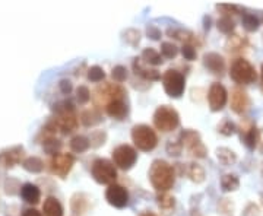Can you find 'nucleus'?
<instances>
[{"instance_id":"27","label":"nucleus","mask_w":263,"mask_h":216,"mask_svg":"<svg viewBox=\"0 0 263 216\" xmlns=\"http://www.w3.org/2000/svg\"><path fill=\"white\" fill-rule=\"evenodd\" d=\"M221 187L224 191H235L240 187V180L234 174H225L221 178Z\"/></svg>"},{"instance_id":"5","label":"nucleus","mask_w":263,"mask_h":216,"mask_svg":"<svg viewBox=\"0 0 263 216\" xmlns=\"http://www.w3.org/2000/svg\"><path fill=\"white\" fill-rule=\"evenodd\" d=\"M91 174L94 180L99 184H114L117 178V170L114 164L108 159H95L92 167H91Z\"/></svg>"},{"instance_id":"26","label":"nucleus","mask_w":263,"mask_h":216,"mask_svg":"<svg viewBox=\"0 0 263 216\" xmlns=\"http://www.w3.org/2000/svg\"><path fill=\"white\" fill-rule=\"evenodd\" d=\"M81 122L84 126L89 127L94 124H98L101 122V114L97 110H87L81 114Z\"/></svg>"},{"instance_id":"6","label":"nucleus","mask_w":263,"mask_h":216,"mask_svg":"<svg viewBox=\"0 0 263 216\" xmlns=\"http://www.w3.org/2000/svg\"><path fill=\"white\" fill-rule=\"evenodd\" d=\"M125 95L126 91L119 86V85H113V84H104L102 86H98L95 91H94V102L97 107H107L111 101L114 99H125Z\"/></svg>"},{"instance_id":"17","label":"nucleus","mask_w":263,"mask_h":216,"mask_svg":"<svg viewBox=\"0 0 263 216\" xmlns=\"http://www.w3.org/2000/svg\"><path fill=\"white\" fill-rule=\"evenodd\" d=\"M133 70H134L136 75L142 76V78L146 79V81H158V79L161 78V75H160L158 70L143 67V64H142V60H140V59H134V62H133Z\"/></svg>"},{"instance_id":"48","label":"nucleus","mask_w":263,"mask_h":216,"mask_svg":"<svg viewBox=\"0 0 263 216\" xmlns=\"http://www.w3.org/2000/svg\"><path fill=\"white\" fill-rule=\"evenodd\" d=\"M218 9H221V10H227V13H225V16H228L230 13H237L240 9L237 7V6H230V4H224V6H218Z\"/></svg>"},{"instance_id":"16","label":"nucleus","mask_w":263,"mask_h":216,"mask_svg":"<svg viewBox=\"0 0 263 216\" xmlns=\"http://www.w3.org/2000/svg\"><path fill=\"white\" fill-rule=\"evenodd\" d=\"M57 124V129L62 130L63 134L72 133L76 127H78V119L75 116V113H66V114H60L57 117V120H54Z\"/></svg>"},{"instance_id":"51","label":"nucleus","mask_w":263,"mask_h":216,"mask_svg":"<svg viewBox=\"0 0 263 216\" xmlns=\"http://www.w3.org/2000/svg\"><path fill=\"white\" fill-rule=\"evenodd\" d=\"M139 216H157L155 214H152V212H142Z\"/></svg>"},{"instance_id":"22","label":"nucleus","mask_w":263,"mask_h":216,"mask_svg":"<svg viewBox=\"0 0 263 216\" xmlns=\"http://www.w3.org/2000/svg\"><path fill=\"white\" fill-rule=\"evenodd\" d=\"M184 173L187 174V177L193 181V183H202L205 180V170L199 165V164H187L184 167Z\"/></svg>"},{"instance_id":"32","label":"nucleus","mask_w":263,"mask_h":216,"mask_svg":"<svg viewBox=\"0 0 263 216\" xmlns=\"http://www.w3.org/2000/svg\"><path fill=\"white\" fill-rule=\"evenodd\" d=\"M43 148H44V151H45L47 154L56 155L60 151V148H62V142L57 140V139H54V137H48V139L44 140Z\"/></svg>"},{"instance_id":"29","label":"nucleus","mask_w":263,"mask_h":216,"mask_svg":"<svg viewBox=\"0 0 263 216\" xmlns=\"http://www.w3.org/2000/svg\"><path fill=\"white\" fill-rule=\"evenodd\" d=\"M88 208V202L84 194H75L72 199V211L78 215H82Z\"/></svg>"},{"instance_id":"35","label":"nucleus","mask_w":263,"mask_h":216,"mask_svg":"<svg viewBox=\"0 0 263 216\" xmlns=\"http://www.w3.org/2000/svg\"><path fill=\"white\" fill-rule=\"evenodd\" d=\"M235 130H237L235 124L232 123L231 120H228V119L222 120V122L219 123V126H218V131H219L221 134H224V136H231V134H234Z\"/></svg>"},{"instance_id":"40","label":"nucleus","mask_w":263,"mask_h":216,"mask_svg":"<svg viewBox=\"0 0 263 216\" xmlns=\"http://www.w3.org/2000/svg\"><path fill=\"white\" fill-rule=\"evenodd\" d=\"M59 116L60 114H66V113H73L75 111V107L70 101H62V102H57L54 104V108H53Z\"/></svg>"},{"instance_id":"45","label":"nucleus","mask_w":263,"mask_h":216,"mask_svg":"<svg viewBox=\"0 0 263 216\" xmlns=\"http://www.w3.org/2000/svg\"><path fill=\"white\" fill-rule=\"evenodd\" d=\"M243 216H261V209L255 203H249L243 211Z\"/></svg>"},{"instance_id":"11","label":"nucleus","mask_w":263,"mask_h":216,"mask_svg":"<svg viewBox=\"0 0 263 216\" xmlns=\"http://www.w3.org/2000/svg\"><path fill=\"white\" fill-rule=\"evenodd\" d=\"M105 199L111 206H114L117 209H122L129 203V193L122 185L111 184L108 185V188L105 191Z\"/></svg>"},{"instance_id":"14","label":"nucleus","mask_w":263,"mask_h":216,"mask_svg":"<svg viewBox=\"0 0 263 216\" xmlns=\"http://www.w3.org/2000/svg\"><path fill=\"white\" fill-rule=\"evenodd\" d=\"M105 111L111 119L123 120L129 113V108H128V104L125 102V99H114L105 107Z\"/></svg>"},{"instance_id":"19","label":"nucleus","mask_w":263,"mask_h":216,"mask_svg":"<svg viewBox=\"0 0 263 216\" xmlns=\"http://www.w3.org/2000/svg\"><path fill=\"white\" fill-rule=\"evenodd\" d=\"M44 216H63V208L56 197H47L43 205Z\"/></svg>"},{"instance_id":"50","label":"nucleus","mask_w":263,"mask_h":216,"mask_svg":"<svg viewBox=\"0 0 263 216\" xmlns=\"http://www.w3.org/2000/svg\"><path fill=\"white\" fill-rule=\"evenodd\" d=\"M259 149L263 152V130H259V142H258Z\"/></svg>"},{"instance_id":"47","label":"nucleus","mask_w":263,"mask_h":216,"mask_svg":"<svg viewBox=\"0 0 263 216\" xmlns=\"http://www.w3.org/2000/svg\"><path fill=\"white\" fill-rule=\"evenodd\" d=\"M59 88H60L62 93L69 95V93L72 92V82H70V81H67V79H63V81H60Z\"/></svg>"},{"instance_id":"8","label":"nucleus","mask_w":263,"mask_h":216,"mask_svg":"<svg viewBox=\"0 0 263 216\" xmlns=\"http://www.w3.org/2000/svg\"><path fill=\"white\" fill-rule=\"evenodd\" d=\"M178 142L183 148H186L190 154L196 158H205L206 156V148L200 140L199 133L195 130H184L178 136Z\"/></svg>"},{"instance_id":"53","label":"nucleus","mask_w":263,"mask_h":216,"mask_svg":"<svg viewBox=\"0 0 263 216\" xmlns=\"http://www.w3.org/2000/svg\"><path fill=\"white\" fill-rule=\"evenodd\" d=\"M262 203H263V200H262Z\"/></svg>"},{"instance_id":"34","label":"nucleus","mask_w":263,"mask_h":216,"mask_svg":"<svg viewBox=\"0 0 263 216\" xmlns=\"http://www.w3.org/2000/svg\"><path fill=\"white\" fill-rule=\"evenodd\" d=\"M218 30L221 32H224V34H231V32L234 31V21L231 19L230 16H222L221 19H218Z\"/></svg>"},{"instance_id":"31","label":"nucleus","mask_w":263,"mask_h":216,"mask_svg":"<svg viewBox=\"0 0 263 216\" xmlns=\"http://www.w3.org/2000/svg\"><path fill=\"white\" fill-rule=\"evenodd\" d=\"M243 27H244L246 31L249 32L258 31L259 30V19L252 13H246L243 16Z\"/></svg>"},{"instance_id":"49","label":"nucleus","mask_w":263,"mask_h":216,"mask_svg":"<svg viewBox=\"0 0 263 216\" xmlns=\"http://www.w3.org/2000/svg\"><path fill=\"white\" fill-rule=\"evenodd\" d=\"M22 216H43L37 209H27V211H24V214Z\"/></svg>"},{"instance_id":"25","label":"nucleus","mask_w":263,"mask_h":216,"mask_svg":"<svg viewBox=\"0 0 263 216\" xmlns=\"http://www.w3.org/2000/svg\"><path fill=\"white\" fill-rule=\"evenodd\" d=\"M217 156H218L219 162H221L222 165H227V167L235 164V161H237V155H235V152L228 149V148H218Z\"/></svg>"},{"instance_id":"18","label":"nucleus","mask_w":263,"mask_h":216,"mask_svg":"<svg viewBox=\"0 0 263 216\" xmlns=\"http://www.w3.org/2000/svg\"><path fill=\"white\" fill-rule=\"evenodd\" d=\"M21 155H22V148H19V146L10 148L9 151L0 154V162L6 168H10V167H13L15 164H18L21 161Z\"/></svg>"},{"instance_id":"42","label":"nucleus","mask_w":263,"mask_h":216,"mask_svg":"<svg viewBox=\"0 0 263 216\" xmlns=\"http://www.w3.org/2000/svg\"><path fill=\"white\" fill-rule=\"evenodd\" d=\"M125 40L131 44V45H137L140 41V32L136 30H128L125 32Z\"/></svg>"},{"instance_id":"1","label":"nucleus","mask_w":263,"mask_h":216,"mask_svg":"<svg viewBox=\"0 0 263 216\" xmlns=\"http://www.w3.org/2000/svg\"><path fill=\"white\" fill-rule=\"evenodd\" d=\"M148 177L151 180V184L155 190L165 193L174 185V170L171 165H168L165 161L157 159L152 162Z\"/></svg>"},{"instance_id":"33","label":"nucleus","mask_w":263,"mask_h":216,"mask_svg":"<svg viewBox=\"0 0 263 216\" xmlns=\"http://www.w3.org/2000/svg\"><path fill=\"white\" fill-rule=\"evenodd\" d=\"M244 45H246V41L238 35H230V38L227 41V50L232 51V53L240 51L241 48H244Z\"/></svg>"},{"instance_id":"13","label":"nucleus","mask_w":263,"mask_h":216,"mask_svg":"<svg viewBox=\"0 0 263 216\" xmlns=\"http://www.w3.org/2000/svg\"><path fill=\"white\" fill-rule=\"evenodd\" d=\"M250 99L249 95L240 88H235L231 93V110L235 114H244L249 110Z\"/></svg>"},{"instance_id":"36","label":"nucleus","mask_w":263,"mask_h":216,"mask_svg":"<svg viewBox=\"0 0 263 216\" xmlns=\"http://www.w3.org/2000/svg\"><path fill=\"white\" fill-rule=\"evenodd\" d=\"M105 139H107V134L101 130H95L91 133V137H89V142H91V146L94 148H98L101 145L105 143Z\"/></svg>"},{"instance_id":"7","label":"nucleus","mask_w":263,"mask_h":216,"mask_svg":"<svg viewBox=\"0 0 263 216\" xmlns=\"http://www.w3.org/2000/svg\"><path fill=\"white\" fill-rule=\"evenodd\" d=\"M163 85H164L167 95L171 98H180L186 89L184 76L174 69H170L165 72L164 76H163Z\"/></svg>"},{"instance_id":"3","label":"nucleus","mask_w":263,"mask_h":216,"mask_svg":"<svg viewBox=\"0 0 263 216\" xmlns=\"http://www.w3.org/2000/svg\"><path fill=\"white\" fill-rule=\"evenodd\" d=\"M230 76L235 84H240V85H250L253 82H256V79H258V73H256L255 67L246 59H237L232 62Z\"/></svg>"},{"instance_id":"4","label":"nucleus","mask_w":263,"mask_h":216,"mask_svg":"<svg viewBox=\"0 0 263 216\" xmlns=\"http://www.w3.org/2000/svg\"><path fill=\"white\" fill-rule=\"evenodd\" d=\"M180 117L178 113L170 107V105H161L154 113V126L161 131H173L178 127Z\"/></svg>"},{"instance_id":"39","label":"nucleus","mask_w":263,"mask_h":216,"mask_svg":"<svg viewBox=\"0 0 263 216\" xmlns=\"http://www.w3.org/2000/svg\"><path fill=\"white\" fill-rule=\"evenodd\" d=\"M161 53L167 59H174L178 53V48L173 43H163L161 44Z\"/></svg>"},{"instance_id":"9","label":"nucleus","mask_w":263,"mask_h":216,"mask_svg":"<svg viewBox=\"0 0 263 216\" xmlns=\"http://www.w3.org/2000/svg\"><path fill=\"white\" fill-rule=\"evenodd\" d=\"M137 159L136 151L129 145H120L113 151V161L122 170H131Z\"/></svg>"},{"instance_id":"52","label":"nucleus","mask_w":263,"mask_h":216,"mask_svg":"<svg viewBox=\"0 0 263 216\" xmlns=\"http://www.w3.org/2000/svg\"><path fill=\"white\" fill-rule=\"evenodd\" d=\"M261 73H262V82H263V64H262V70H261Z\"/></svg>"},{"instance_id":"12","label":"nucleus","mask_w":263,"mask_h":216,"mask_svg":"<svg viewBox=\"0 0 263 216\" xmlns=\"http://www.w3.org/2000/svg\"><path fill=\"white\" fill-rule=\"evenodd\" d=\"M75 164V158L70 154L54 155L51 159V170L60 177H65L66 174L72 170Z\"/></svg>"},{"instance_id":"24","label":"nucleus","mask_w":263,"mask_h":216,"mask_svg":"<svg viewBox=\"0 0 263 216\" xmlns=\"http://www.w3.org/2000/svg\"><path fill=\"white\" fill-rule=\"evenodd\" d=\"M140 59L146 64H152V66H160L163 63V57L158 51H155L154 48H145L142 51Z\"/></svg>"},{"instance_id":"28","label":"nucleus","mask_w":263,"mask_h":216,"mask_svg":"<svg viewBox=\"0 0 263 216\" xmlns=\"http://www.w3.org/2000/svg\"><path fill=\"white\" fill-rule=\"evenodd\" d=\"M22 167H24L27 171H30V173H41L43 168H44V164H43V161H41L40 158L30 156V158H27V159L22 162Z\"/></svg>"},{"instance_id":"2","label":"nucleus","mask_w":263,"mask_h":216,"mask_svg":"<svg viewBox=\"0 0 263 216\" xmlns=\"http://www.w3.org/2000/svg\"><path fill=\"white\" fill-rule=\"evenodd\" d=\"M132 140H133L134 146L143 152H149V151L155 149V146L158 143L157 133L154 131L152 127H149L146 124H137L132 129Z\"/></svg>"},{"instance_id":"43","label":"nucleus","mask_w":263,"mask_h":216,"mask_svg":"<svg viewBox=\"0 0 263 216\" xmlns=\"http://www.w3.org/2000/svg\"><path fill=\"white\" fill-rule=\"evenodd\" d=\"M181 54L189 62H192V60L196 59V50H195V47L192 44H184L183 48H181Z\"/></svg>"},{"instance_id":"38","label":"nucleus","mask_w":263,"mask_h":216,"mask_svg":"<svg viewBox=\"0 0 263 216\" xmlns=\"http://www.w3.org/2000/svg\"><path fill=\"white\" fill-rule=\"evenodd\" d=\"M111 76L116 82H125L128 79V69L125 66H116L111 72Z\"/></svg>"},{"instance_id":"23","label":"nucleus","mask_w":263,"mask_h":216,"mask_svg":"<svg viewBox=\"0 0 263 216\" xmlns=\"http://www.w3.org/2000/svg\"><path fill=\"white\" fill-rule=\"evenodd\" d=\"M91 146V142L88 137L85 136H75L72 140H70V149L73 152H78V154H82L85 151H88V148Z\"/></svg>"},{"instance_id":"37","label":"nucleus","mask_w":263,"mask_h":216,"mask_svg":"<svg viewBox=\"0 0 263 216\" xmlns=\"http://www.w3.org/2000/svg\"><path fill=\"white\" fill-rule=\"evenodd\" d=\"M104 78H105V73H104L102 67H99V66H92L88 70V79L92 82H101Z\"/></svg>"},{"instance_id":"44","label":"nucleus","mask_w":263,"mask_h":216,"mask_svg":"<svg viewBox=\"0 0 263 216\" xmlns=\"http://www.w3.org/2000/svg\"><path fill=\"white\" fill-rule=\"evenodd\" d=\"M181 151H183V146H181V143L178 142V140H175V142H168V145H167V152L168 155H171V156H178V155L181 154Z\"/></svg>"},{"instance_id":"30","label":"nucleus","mask_w":263,"mask_h":216,"mask_svg":"<svg viewBox=\"0 0 263 216\" xmlns=\"http://www.w3.org/2000/svg\"><path fill=\"white\" fill-rule=\"evenodd\" d=\"M158 206L163 209V211H165L167 214L170 212V211H173L174 209V205H175V200H174V197L173 196H170L167 191L165 193H161L160 196H158Z\"/></svg>"},{"instance_id":"46","label":"nucleus","mask_w":263,"mask_h":216,"mask_svg":"<svg viewBox=\"0 0 263 216\" xmlns=\"http://www.w3.org/2000/svg\"><path fill=\"white\" fill-rule=\"evenodd\" d=\"M146 34H148V37L152 38V40H160V38H161V31H160L155 25H149V27L146 28Z\"/></svg>"},{"instance_id":"20","label":"nucleus","mask_w":263,"mask_h":216,"mask_svg":"<svg viewBox=\"0 0 263 216\" xmlns=\"http://www.w3.org/2000/svg\"><path fill=\"white\" fill-rule=\"evenodd\" d=\"M21 196H22V199L25 202L35 205V203L40 202L41 193H40V188L37 185L33 184V183H27V184H24L21 187Z\"/></svg>"},{"instance_id":"41","label":"nucleus","mask_w":263,"mask_h":216,"mask_svg":"<svg viewBox=\"0 0 263 216\" xmlns=\"http://www.w3.org/2000/svg\"><path fill=\"white\" fill-rule=\"evenodd\" d=\"M76 98L79 101V104H87L89 99H91V92L87 86L81 85L78 89H76Z\"/></svg>"},{"instance_id":"15","label":"nucleus","mask_w":263,"mask_h":216,"mask_svg":"<svg viewBox=\"0 0 263 216\" xmlns=\"http://www.w3.org/2000/svg\"><path fill=\"white\" fill-rule=\"evenodd\" d=\"M205 66L214 73V75H222L224 69H225V62L222 59V56H219L218 53H208L203 57Z\"/></svg>"},{"instance_id":"10","label":"nucleus","mask_w":263,"mask_h":216,"mask_svg":"<svg viewBox=\"0 0 263 216\" xmlns=\"http://www.w3.org/2000/svg\"><path fill=\"white\" fill-rule=\"evenodd\" d=\"M228 101V92L224 88V85H221L219 82H215L211 85L209 92H208V102L212 111H221L225 104Z\"/></svg>"},{"instance_id":"21","label":"nucleus","mask_w":263,"mask_h":216,"mask_svg":"<svg viewBox=\"0 0 263 216\" xmlns=\"http://www.w3.org/2000/svg\"><path fill=\"white\" fill-rule=\"evenodd\" d=\"M241 139L249 149H255L259 142V130L256 129V126H250L249 129H246L244 133H241Z\"/></svg>"}]
</instances>
